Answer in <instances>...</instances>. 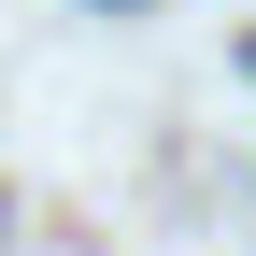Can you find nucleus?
I'll return each instance as SVG.
<instances>
[{
	"instance_id": "obj_1",
	"label": "nucleus",
	"mask_w": 256,
	"mask_h": 256,
	"mask_svg": "<svg viewBox=\"0 0 256 256\" xmlns=\"http://www.w3.org/2000/svg\"><path fill=\"white\" fill-rule=\"evenodd\" d=\"M242 57H256V43H242Z\"/></svg>"
}]
</instances>
